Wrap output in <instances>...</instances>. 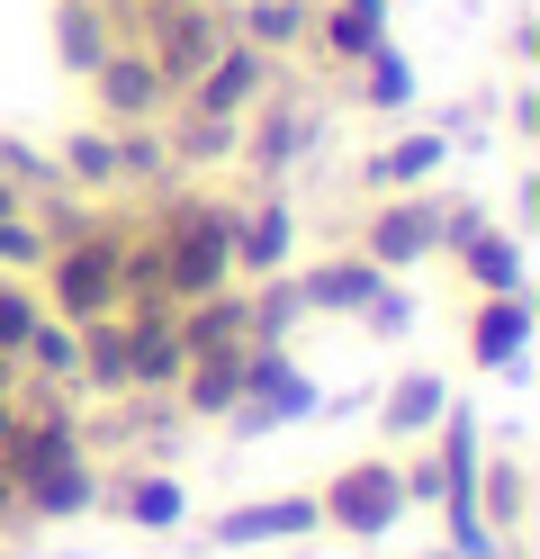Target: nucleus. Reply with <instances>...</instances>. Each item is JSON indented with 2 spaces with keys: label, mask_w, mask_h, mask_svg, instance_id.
<instances>
[{
  "label": "nucleus",
  "mask_w": 540,
  "mask_h": 559,
  "mask_svg": "<svg viewBox=\"0 0 540 559\" xmlns=\"http://www.w3.org/2000/svg\"><path fill=\"white\" fill-rule=\"evenodd\" d=\"M315 533V497H279V506H235L216 514V550H243V542H307Z\"/></svg>",
  "instance_id": "nucleus-2"
},
{
  "label": "nucleus",
  "mask_w": 540,
  "mask_h": 559,
  "mask_svg": "<svg viewBox=\"0 0 540 559\" xmlns=\"http://www.w3.org/2000/svg\"><path fill=\"white\" fill-rule=\"evenodd\" d=\"M235 389H243V353H207V370L190 379V406H199V415H226Z\"/></svg>",
  "instance_id": "nucleus-5"
},
{
  "label": "nucleus",
  "mask_w": 540,
  "mask_h": 559,
  "mask_svg": "<svg viewBox=\"0 0 540 559\" xmlns=\"http://www.w3.org/2000/svg\"><path fill=\"white\" fill-rule=\"evenodd\" d=\"M396 514H406V478H396L387 461L343 469L334 487H324V506H315V523H334V533H351V542H379Z\"/></svg>",
  "instance_id": "nucleus-1"
},
{
  "label": "nucleus",
  "mask_w": 540,
  "mask_h": 559,
  "mask_svg": "<svg viewBox=\"0 0 540 559\" xmlns=\"http://www.w3.org/2000/svg\"><path fill=\"white\" fill-rule=\"evenodd\" d=\"M180 370V334L171 325H135V343H127V379H171Z\"/></svg>",
  "instance_id": "nucleus-4"
},
{
  "label": "nucleus",
  "mask_w": 540,
  "mask_h": 559,
  "mask_svg": "<svg viewBox=\"0 0 540 559\" xmlns=\"http://www.w3.org/2000/svg\"><path fill=\"white\" fill-rule=\"evenodd\" d=\"M82 361H91V379H108V389H118V379H127V343H118V334H108V325H99Z\"/></svg>",
  "instance_id": "nucleus-8"
},
{
  "label": "nucleus",
  "mask_w": 540,
  "mask_h": 559,
  "mask_svg": "<svg viewBox=\"0 0 540 559\" xmlns=\"http://www.w3.org/2000/svg\"><path fill=\"white\" fill-rule=\"evenodd\" d=\"M118 506H127L135 523H180V514H190V497H180V478H135Z\"/></svg>",
  "instance_id": "nucleus-6"
},
{
  "label": "nucleus",
  "mask_w": 540,
  "mask_h": 559,
  "mask_svg": "<svg viewBox=\"0 0 540 559\" xmlns=\"http://www.w3.org/2000/svg\"><path fill=\"white\" fill-rule=\"evenodd\" d=\"M432 415H442V379L415 370V379H396V397H387V433L406 442V433H432Z\"/></svg>",
  "instance_id": "nucleus-3"
},
{
  "label": "nucleus",
  "mask_w": 540,
  "mask_h": 559,
  "mask_svg": "<svg viewBox=\"0 0 540 559\" xmlns=\"http://www.w3.org/2000/svg\"><path fill=\"white\" fill-rule=\"evenodd\" d=\"M514 343H523V307H495L478 325V361H514Z\"/></svg>",
  "instance_id": "nucleus-7"
},
{
  "label": "nucleus",
  "mask_w": 540,
  "mask_h": 559,
  "mask_svg": "<svg viewBox=\"0 0 540 559\" xmlns=\"http://www.w3.org/2000/svg\"><path fill=\"white\" fill-rule=\"evenodd\" d=\"M315 298H324V307H360V298H370V271H324Z\"/></svg>",
  "instance_id": "nucleus-9"
}]
</instances>
